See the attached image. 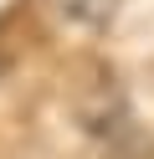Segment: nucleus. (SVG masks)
I'll return each instance as SVG.
<instances>
[{"label": "nucleus", "mask_w": 154, "mask_h": 159, "mask_svg": "<svg viewBox=\"0 0 154 159\" xmlns=\"http://www.w3.org/2000/svg\"><path fill=\"white\" fill-rule=\"evenodd\" d=\"M123 0H41V11L62 26H77V31H108V21L118 16Z\"/></svg>", "instance_id": "1"}]
</instances>
